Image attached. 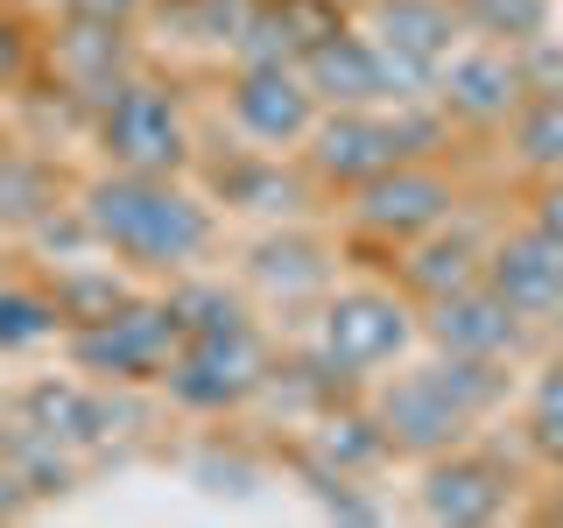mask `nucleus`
I'll return each mask as SVG.
<instances>
[{"label": "nucleus", "instance_id": "1", "mask_svg": "<svg viewBox=\"0 0 563 528\" xmlns=\"http://www.w3.org/2000/svg\"><path fill=\"white\" fill-rule=\"evenodd\" d=\"M78 211L92 226V246L134 261V268H184L211 246V205L190 198L176 176L106 169L78 190Z\"/></svg>", "mask_w": 563, "mask_h": 528}, {"label": "nucleus", "instance_id": "2", "mask_svg": "<svg viewBox=\"0 0 563 528\" xmlns=\"http://www.w3.org/2000/svg\"><path fill=\"white\" fill-rule=\"evenodd\" d=\"M437 134H444V120H437V113H374V106H331V113L317 120L303 141H310L317 176H331V184H366V176H380V169H395V163L430 155Z\"/></svg>", "mask_w": 563, "mask_h": 528}, {"label": "nucleus", "instance_id": "3", "mask_svg": "<svg viewBox=\"0 0 563 528\" xmlns=\"http://www.w3.org/2000/svg\"><path fill=\"white\" fill-rule=\"evenodd\" d=\"M99 148L113 169H141V176H176L190 163V128L184 106H176L155 78H120L99 99Z\"/></svg>", "mask_w": 563, "mask_h": 528}, {"label": "nucleus", "instance_id": "4", "mask_svg": "<svg viewBox=\"0 0 563 528\" xmlns=\"http://www.w3.org/2000/svg\"><path fill=\"white\" fill-rule=\"evenodd\" d=\"M268 381H275L268 374V345H261L254 324L198 331V339H184V345L169 352V366H163L169 402L205 409V416H225V409H240V402H254Z\"/></svg>", "mask_w": 563, "mask_h": 528}, {"label": "nucleus", "instance_id": "5", "mask_svg": "<svg viewBox=\"0 0 563 528\" xmlns=\"http://www.w3.org/2000/svg\"><path fill=\"white\" fill-rule=\"evenodd\" d=\"M176 345H184V331H176L169 304H141V296H128V304L113 317H99V324L70 331V360H78L85 374H99V381H120V387L163 381Z\"/></svg>", "mask_w": 563, "mask_h": 528}, {"label": "nucleus", "instance_id": "6", "mask_svg": "<svg viewBox=\"0 0 563 528\" xmlns=\"http://www.w3.org/2000/svg\"><path fill=\"white\" fill-rule=\"evenodd\" d=\"M409 339H416L409 304L387 289H339L317 317V360L331 374H374V366L401 360Z\"/></svg>", "mask_w": 563, "mask_h": 528}, {"label": "nucleus", "instance_id": "7", "mask_svg": "<svg viewBox=\"0 0 563 528\" xmlns=\"http://www.w3.org/2000/svg\"><path fill=\"white\" fill-rule=\"evenodd\" d=\"M387 70H395L401 99L409 92H430L437 64L457 50V8L451 0H374V29Z\"/></svg>", "mask_w": 563, "mask_h": 528}, {"label": "nucleus", "instance_id": "8", "mask_svg": "<svg viewBox=\"0 0 563 528\" xmlns=\"http://www.w3.org/2000/svg\"><path fill=\"white\" fill-rule=\"evenodd\" d=\"M430 99L444 106L451 120H465V128H493V120H507L528 99L521 57H507V43L451 50V57L437 64V78H430Z\"/></svg>", "mask_w": 563, "mask_h": 528}, {"label": "nucleus", "instance_id": "9", "mask_svg": "<svg viewBox=\"0 0 563 528\" xmlns=\"http://www.w3.org/2000/svg\"><path fill=\"white\" fill-rule=\"evenodd\" d=\"M233 120L261 148H289V141H303L317 128V92L289 57H246L233 78Z\"/></svg>", "mask_w": 563, "mask_h": 528}, {"label": "nucleus", "instance_id": "10", "mask_svg": "<svg viewBox=\"0 0 563 528\" xmlns=\"http://www.w3.org/2000/svg\"><path fill=\"white\" fill-rule=\"evenodd\" d=\"M380 437H387V451H416V458H437V451H451L457 437L472 430V409L457 402V387L444 374H401L395 387L380 395Z\"/></svg>", "mask_w": 563, "mask_h": 528}, {"label": "nucleus", "instance_id": "11", "mask_svg": "<svg viewBox=\"0 0 563 528\" xmlns=\"http://www.w3.org/2000/svg\"><path fill=\"white\" fill-rule=\"evenodd\" d=\"M451 205H457L451 184L422 163H395V169H380V176L360 184V226L374 240H395V246L437 233V226L451 219Z\"/></svg>", "mask_w": 563, "mask_h": 528}, {"label": "nucleus", "instance_id": "12", "mask_svg": "<svg viewBox=\"0 0 563 528\" xmlns=\"http://www.w3.org/2000/svg\"><path fill=\"white\" fill-rule=\"evenodd\" d=\"M296 70H303V85L317 99H331V106H380V99H401V85H395V70H387L380 57V43L374 35H360V29H331L324 43H310L303 57H296Z\"/></svg>", "mask_w": 563, "mask_h": 528}, {"label": "nucleus", "instance_id": "13", "mask_svg": "<svg viewBox=\"0 0 563 528\" xmlns=\"http://www.w3.org/2000/svg\"><path fill=\"white\" fill-rule=\"evenodd\" d=\"M507 480L500 458H479V451H437L430 472H422V515L430 521H451V528H479V521H500L507 515Z\"/></svg>", "mask_w": 563, "mask_h": 528}, {"label": "nucleus", "instance_id": "14", "mask_svg": "<svg viewBox=\"0 0 563 528\" xmlns=\"http://www.w3.org/2000/svg\"><path fill=\"white\" fill-rule=\"evenodd\" d=\"M479 282L521 317V324H528V317H556L563 310V240H550L542 226H528V233L493 246Z\"/></svg>", "mask_w": 563, "mask_h": 528}, {"label": "nucleus", "instance_id": "15", "mask_svg": "<svg viewBox=\"0 0 563 528\" xmlns=\"http://www.w3.org/2000/svg\"><path fill=\"white\" fill-rule=\"evenodd\" d=\"M22 416L49 444H106V437H120L134 422L128 402L99 395V387H78V381H35L22 395Z\"/></svg>", "mask_w": 563, "mask_h": 528}, {"label": "nucleus", "instance_id": "16", "mask_svg": "<svg viewBox=\"0 0 563 528\" xmlns=\"http://www.w3.org/2000/svg\"><path fill=\"white\" fill-rule=\"evenodd\" d=\"M430 339L444 352H457V360H507L521 345V317L486 282H472V289H451L430 304Z\"/></svg>", "mask_w": 563, "mask_h": 528}, {"label": "nucleus", "instance_id": "17", "mask_svg": "<svg viewBox=\"0 0 563 528\" xmlns=\"http://www.w3.org/2000/svg\"><path fill=\"white\" fill-rule=\"evenodd\" d=\"M57 70L70 92L106 99L128 78V22H92V14H70L57 35Z\"/></svg>", "mask_w": 563, "mask_h": 528}, {"label": "nucleus", "instance_id": "18", "mask_svg": "<svg viewBox=\"0 0 563 528\" xmlns=\"http://www.w3.org/2000/svg\"><path fill=\"white\" fill-rule=\"evenodd\" d=\"M246 275L261 282L268 296H310V289H324L331 282V261H324V246L303 240V233H268V240H254V254H246Z\"/></svg>", "mask_w": 563, "mask_h": 528}, {"label": "nucleus", "instance_id": "19", "mask_svg": "<svg viewBox=\"0 0 563 528\" xmlns=\"http://www.w3.org/2000/svg\"><path fill=\"white\" fill-rule=\"evenodd\" d=\"M416 254H409V289H422L437 304V296H451V289H472L479 282V268H486V254H479V240L472 233H422V240H409Z\"/></svg>", "mask_w": 563, "mask_h": 528}, {"label": "nucleus", "instance_id": "20", "mask_svg": "<svg viewBox=\"0 0 563 528\" xmlns=\"http://www.w3.org/2000/svg\"><path fill=\"white\" fill-rule=\"evenodd\" d=\"M49 296H57V317L64 331L78 324H99V317H113L120 304H128V282H120L113 268H92V261H70V268H57V282H49Z\"/></svg>", "mask_w": 563, "mask_h": 528}, {"label": "nucleus", "instance_id": "21", "mask_svg": "<svg viewBox=\"0 0 563 528\" xmlns=\"http://www.w3.org/2000/svg\"><path fill=\"white\" fill-rule=\"evenodd\" d=\"M515 155L542 176L563 169V85H542L515 106Z\"/></svg>", "mask_w": 563, "mask_h": 528}, {"label": "nucleus", "instance_id": "22", "mask_svg": "<svg viewBox=\"0 0 563 528\" xmlns=\"http://www.w3.org/2000/svg\"><path fill=\"white\" fill-rule=\"evenodd\" d=\"M49 211H57V176L35 155H0V226L22 233V226H43Z\"/></svg>", "mask_w": 563, "mask_h": 528}, {"label": "nucleus", "instance_id": "23", "mask_svg": "<svg viewBox=\"0 0 563 528\" xmlns=\"http://www.w3.org/2000/svg\"><path fill=\"white\" fill-rule=\"evenodd\" d=\"M57 331H64L57 296H49V289H29V282H0V352L49 345Z\"/></svg>", "mask_w": 563, "mask_h": 528}, {"label": "nucleus", "instance_id": "24", "mask_svg": "<svg viewBox=\"0 0 563 528\" xmlns=\"http://www.w3.org/2000/svg\"><path fill=\"white\" fill-rule=\"evenodd\" d=\"M163 304H169V317H176V331H184V339H198V331H233V324H246V304H240L233 289H219V282H176Z\"/></svg>", "mask_w": 563, "mask_h": 528}, {"label": "nucleus", "instance_id": "25", "mask_svg": "<svg viewBox=\"0 0 563 528\" xmlns=\"http://www.w3.org/2000/svg\"><path fill=\"white\" fill-rule=\"evenodd\" d=\"M219 198L240 211L282 219V211H296V184L282 176V163H233V169H219Z\"/></svg>", "mask_w": 563, "mask_h": 528}, {"label": "nucleus", "instance_id": "26", "mask_svg": "<svg viewBox=\"0 0 563 528\" xmlns=\"http://www.w3.org/2000/svg\"><path fill=\"white\" fill-rule=\"evenodd\" d=\"M317 451H324V465L331 472H366L374 458H387V437H380V422L374 416H324V430H317Z\"/></svg>", "mask_w": 563, "mask_h": 528}, {"label": "nucleus", "instance_id": "27", "mask_svg": "<svg viewBox=\"0 0 563 528\" xmlns=\"http://www.w3.org/2000/svg\"><path fill=\"white\" fill-rule=\"evenodd\" d=\"M465 22L493 43H542L550 35V0H465Z\"/></svg>", "mask_w": 563, "mask_h": 528}, {"label": "nucleus", "instance_id": "28", "mask_svg": "<svg viewBox=\"0 0 563 528\" xmlns=\"http://www.w3.org/2000/svg\"><path fill=\"white\" fill-rule=\"evenodd\" d=\"M22 70H29V29L0 14V92H8V85L22 78Z\"/></svg>", "mask_w": 563, "mask_h": 528}, {"label": "nucleus", "instance_id": "29", "mask_svg": "<svg viewBox=\"0 0 563 528\" xmlns=\"http://www.w3.org/2000/svg\"><path fill=\"white\" fill-rule=\"evenodd\" d=\"M528 416H563V360H550L528 387Z\"/></svg>", "mask_w": 563, "mask_h": 528}, {"label": "nucleus", "instance_id": "30", "mask_svg": "<svg viewBox=\"0 0 563 528\" xmlns=\"http://www.w3.org/2000/svg\"><path fill=\"white\" fill-rule=\"evenodd\" d=\"M29 507V486H22V465L8 458V444H0V521L8 515H22Z\"/></svg>", "mask_w": 563, "mask_h": 528}, {"label": "nucleus", "instance_id": "31", "mask_svg": "<svg viewBox=\"0 0 563 528\" xmlns=\"http://www.w3.org/2000/svg\"><path fill=\"white\" fill-rule=\"evenodd\" d=\"M528 444L563 472V416H528Z\"/></svg>", "mask_w": 563, "mask_h": 528}, {"label": "nucleus", "instance_id": "32", "mask_svg": "<svg viewBox=\"0 0 563 528\" xmlns=\"http://www.w3.org/2000/svg\"><path fill=\"white\" fill-rule=\"evenodd\" d=\"M536 226L550 240H563V169L550 176V184H542V198H536Z\"/></svg>", "mask_w": 563, "mask_h": 528}, {"label": "nucleus", "instance_id": "33", "mask_svg": "<svg viewBox=\"0 0 563 528\" xmlns=\"http://www.w3.org/2000/svg\"><path fill=\"white\" fill-rule=\"evenodd\" d=\"M70 14H92V22H128L134 0H70Z\"/></svg>", "mask_w": 563, "mask_h": 528}, {"label": "nucleus", "instance_id": "34", "mask_svg": "<svg viewBox=\"0 0 563 528\" xmlns=\"http://www.w3.org/2000/svg\"><path fill=\"white\" fill-rule=\"evenodd\" d=\"M542 521H563V493H550V507H542Z\"/></svg>", "mask_w": 563, "mask_h": 528}]
</instances>
